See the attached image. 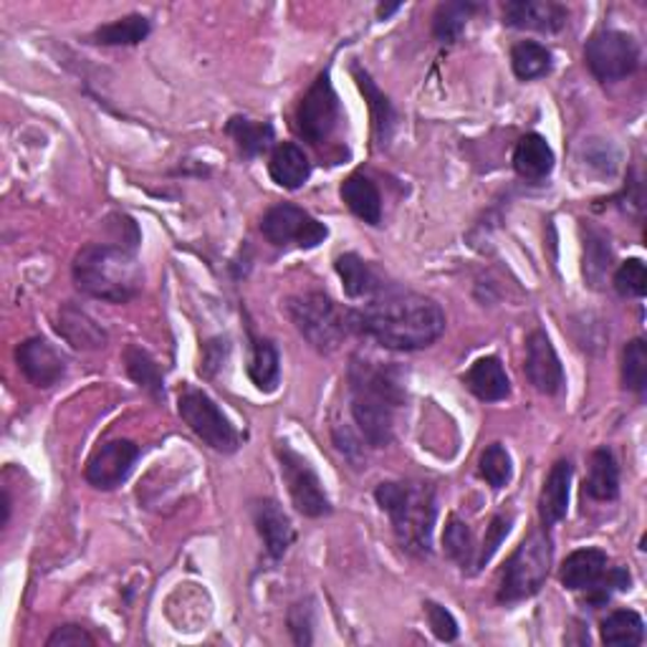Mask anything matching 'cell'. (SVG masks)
I'll use <instances>...</instances> for the list:
<instances>
[{
	"label": "cell",
	"instance_id": "cell-1",
	"mask_svg": "<svg viewBox=\"0 0 647 647\" xmlns=\"http://www.w3.org/2000/svg\"><path fill=\"white\" fill-rule=\"evenodd\" d=\"M352 330L398 352L425 349L445 332V314L438 301L413 291H384L365 309L349 311Z\"/></svg>",
	"mask_w": 647,
	"mask_h": 647
},
{
	"label": "cell",
	"instance_id": "cell-2",
	"mask_svg": "<svg viewBox=\"0 0 647 647\" xmlns=\"http://www.w3.org/2000/svg\"><path fill=\"white\" fill-rule=\"evenodd\" d=\"M79 291L109 304H127L142 291V266L132 248L112 243H89L71 266Z\"/></svg>",
	"mask_w": 647,
	"mask_h": 647
},
{
	"label": "cell",
	"instance_id": "cell-3",
	"mask_svg": "<svg viewBox=\"0 0 647 647\" xmlns=\"http://www.w3.org/2000/svg\"><path fill=\"white\" fill-rule=\"evenodd\" d=\"M352 415L375 448L392 443L394 410L405 402V384L384 367H362L349 375Z\"/></svg>",
	"mask_w": 647,
	"mask_h": 647
},
{
	"label": "cell",
	"instance_id": "cell-4",
	"mask_svg": "<svg viewBox=\"0 0 647 647\" xmlns=\"http://www.w3.org/2000/svg\"><path fill=\"white\" fill-rule=\"evenodd\" d=\"M375 499L390 516L402 549L413 551L417 557H427L433 549V528L435 516H438L433 486L388 481L377 486Z\"/></svg>",
	"mask_w": 647,
	"mask_h": 647
},
{
	"label": "cell",
	"instance_id": "cell-5",
	"mask_svg": "<svg viewBox=\"0 0 647 647\" xmlns=\"http://www.w3.org/2000/svg\"><path fill=\"white\" fill-rule=\"evenodd\" d=\"M286 311H289V319L301 337L316 352H324V355L339 349L344 337L352 332L347 311H342L322 291L299 293V297L286 301Z\"/></svg>",
	"mask_w": 647,
	"mask_h": 647
},
{
	"label": "cell",
	"instance_id": "cell-6",
	"mask_svg": "<svg viewBox=\"0 0 647 647\" xmlns=\"http://www.w3.org/2000/svg\"><path fill=\"white\" fill-rule=\"evenodd\" d=\"M551 567V542L544 532H532L511 554L499 587L501 602H521L542 590Z\"/></svg>",
	"mask_w": 647,
	"mask_h": 647
},
{
	"label": "cell",
	"instance_id": "cell-7",
	"mask_svg": "<svg viewBox=\"0 0 647 647\" xmlns=\"http://www.w3.org/2000/svg\"><path fill=\"white\" fill-rule=\"evenodd\" d=\"M180 417L188 423L192 433L198 435L200 440L217 453H235L241 445V435L231 425V420L223 415V410L215 405L213 400L208 398L203 390L185 388L180 392L178 402Z\"/></svg>",
	"mask_w": 647,
	"mask_h": 647
},
{
	"label": "cell",
	"instance_id": "cell-8",
	"mask_svg": "<svg viewBox=\"0 0 647 647\" xmlns=\"http://www.w3.org/2000/svg\"><path fill=\"white\" fill-rule=\"evenodd\" d=\"M584 62L600 81H620L640 66V46L622 31H600L587 41Z\"/></svg>",
	"mask_w": 647,
	"mask_h": 647
},
{
	"label": "cell",
	"instance_id": "cell-9",
	"mask_svg": "<svg viewBox=\"0 0 647 647\" xmlns=\"http://www.w3.org/2000/svg\"><path fill=\"white\" fill-rule=\"evenodd\" d=\"M342 122L339 97L332 87L330 74H319V79L311 83L306 97L301 99L297 112V130L301 137L314 147H322L337 132Z\"/></svg>",
	"mask_w": 647,
	"mask_h": 647
},
{
	"label": "cell",
	"instance_id": "cell-10",
	"mask_svg": "<svg viewBox=\"0 0 647 647\" xmlns=\"http://www.w3.org/2000/svg\"><path fill=\"white\" fill-rule=\"evenodd\" d=\"M276 456L281 460V476L286 486H289L291 501L299 514L309 518H322L330 514L332 503L324 493L322 478L316 476V470L311 468L309 460L283 443L276 448Z\"/></svg>",
	"mask_w": 647,
	"mask_h": 647
},
{
	"label": "cell",
	"instance_id": "cell-11",
	"mask_svg": "<svg viewBox=\"0 0 647 647\" xmlns=\"http://www.w3.org/2000/svg\"><path fill=\"white\" fill-rule=\"evenodd\" d=\"M260 233L266 235L268 243L279 248H316L330 235L324 223H319L314 215L291 203H281L268 210L264 221H260Z\"/></svg>",
	"mask_w": 647,
	"mask_h": 647
},
{
	"label": "cell",
	"instance_id": "cell-12",
	"mask_svg": "<svg viewBox=\"0 0 647 647\" xmlns=\"http://www.w3.org/2000/svg\"><path fill=\"white\" fill-rule=\"evenodd\" d=\"M137 458L140 448L132 440H109L102 448L94 450L83 476H87V481L94 486V489L112 491L116 486L127 481Z\"/></svg>",
	"mask_w": 647,
	"mask_h": 647
},
{
	"label": "cell",
	"instance_id": "cell-13",
	"mask_svg": "<svg viewBox=\"0 0 647 647\" xmlns=\"http://www.w3.org/2000/svg\"><path fill=\"white\" fill-rule=\"evenodd\" d=\"M15 362H19L23 377L31 384H36V388H54L66 375V359L62 357V352H56L54 344H48L41 337L19 344Z\"/></svg>",
	"mask_w": 647,
	"mask_h": 647
},
{
	"label": "cell",
	"instance_id": "cell-14",
	"mask_svg": "<svg viewBox=\"0 0 647 647\" xmlns=\"http://www.w3.org/2000/svg\"><path fill=\"white\" fill-rule=\"evenodd\" d=\"M524 372L542 394H559L565 388V369H561L557 349L542 330L526 339Z\"/></svg>",
	"mask_w": 647,
	"mask_h": 647
},
{
	"label": "cell",
	"instance_id": "cell-15",
	"mask_svg": "<svg viewBox=\"0 0 647 647\" xmlns=\"http://www.w3.org/2000/svg\"><path fill=\"white\" fill-rule=\"evenodd\" d=\"M569 19L567 8L554 0H511L503 5V23L511 29L557 33Z\"/></svg>",
	"mask_w": 647,
	"mask_h": 647
},
{
	"label": "cell",
	"instance_id": "cell-16",
	"mask_svg": "<svg viewBox=\"0 0 647 647\" xmlns=\"http://www.w3.org/2000/svg\"><path fill=\"white\" fill-rule=\"evenodd\" d=\"M254 521L260 539L266 544V551L274 559H281L293 542V526L286 511L271 499L258 501L254 506Z\"/></svg>",
	"mask_w": 647,
	"mask_h": 647
},
{
	"label": "cell",
	"instance_id": "cell-17",
	"mask_svg": "<svg viewBox=\"0 0 647 647\" xmlns=\"http://www.w3.org/2000/svg\"><path fill=\"white\" fill-rule=\"evenodd\" d=\"M569 489H571V464L569 460H557L546 476L542 499H539V516L544 528H551L567 516L569 509Z\"/></svg>",
	"mask_w": 647,
	"mask_h": 647
},
{
	"label": "cell",
	"instance_id": "cell-18",
	"mask_svg": "<svg viewBox=\"0 0 647 647\" xmlns=\"http://www.w3.org/2000/svg\"><path fill=\"white\" fill-rule=\"evenodd\" d=\"M337 274L344 283V293L349 299H367L372 301L375 297H380L388 289L380 279V274L375 271L372 266L367 264L365 258H359L357 254H344L337 258Z\"/></svg>",
	"mask_w": 647,
	"mask_h": 647
},
{
	"label": "cell",
	"instance_id": "cell-19",
	"mask_svg": "<svg viewBox=\"0 0 647 647\" xmlns=\"http://www.w3.org/2000/svg\"><path fill=\"white\" fill-rule=\"evenodd\" d=\"M468 390L483 402H501L509 398L511 382L506 369H503L499 357H483L468 369L466 375Z\"/></svg>",
	"mask_w": 647,
	"mask_h": 647
},
{
	"label": "cell",
	"instance_id": "cell-20",
	"mask_svg": "<svg viewBox=\"0 0 647 647\" xmlns=\"http://www.w3.org/2000/svg\"><path fill=\"white\" fill-rule=\"evenodd\" d=\"M342 200L367 225L382 223V196L367 175H349L342 182Z\"/></svg>",
	"mask_w": 647,
	"mask_h": 647
},
{
	"label": "cell",
	"instance_id": "cell-21",
	"mask_svg": "<svg viewBox=\"0 0 647 647\" xmlns=\"http://www.w3.org/2000/svg\"><path fill=\"white\" fill-rule=\"evenodd\" d=\"M268 172H271V180L281 185V188L299 190L311 178V163L304 155V149L291 145V142H283V145L274 149Z\"/></svg>",
	"mask_w": 647,
	"mask_h": 647
},
{
	"label": "cell",
	"instance_id": "cell-22",
	"mask_svg": "<svg viewBox=\"0 0 647 647\" xmlns=\"http://www.w3.org/2000/svg\"><path fill=\"white\" fill-rule=\"evenodd\" d=\"M604 569H607V554L602 549H579L569 554L565 565H561L559 579L567 590L579 592L592 587L604 575Z\"/></svg>",
	"mask_w": 647,
	"mask_h": 647
},
{
	"label": "cell",
	"instance_id": "cell-23",
	"mask_svg": "<svg viewBox=\"0 0 647 647\" xmlns=\"http://www.w3.org/2000/svg\"><path fill=\"white\" fill-rule=\"evenodd\" d=\"M514 170L524 180H544L554 170V149L542 134H526L514 149Z\"/></svg>",
	"mask_w": 647,
	"mask_h": 647
},
{
	"label": "cell",
	"instance_id": "cell-24",
	"mask_svg": "<svg viewBox=\"0 0 647 647\" xmlns=\"http://www.w3.org/2000/svg\"><path fill=\"white\" fill-rule=\"evenodd\" d=\"M58 332L77 349H99L107 344V332L102 326L87 311L77 309L74 304H66L62 314H58Z\"/></svg>",
	"mask_w": 647,
	"mask_h": 647
},
{
	"label": "cell",
	"instance_id": "cell-25",
	"mask_svg": "<svg viewBox=\"0 0 647 647\" xmlns=\"http://www.w3.org/2000/svg\"><path fill=\"white\" fill-rule=\"evenodd\" d=\"M584 491L594 501H615L620 495V468L610 448H600L592 453L590 476H587Z\"/></svg>",
	"mask_w": 647,
	"mask_h": 647
},
{
	"label": "cell",
	"instance_id": "cell-26",
	"mask_svg": "<svg viewBox=\"0 0 647 647\" xmlns=\"http://www.w3.org/2000/svg\"><path fill=\"white\" fill-rule=\"evenodd\" d=\"M600 635L604 645L637 647L645 640V622L633 610H615L602 620Z\"/></svg>",
	"mask_w": 647,
	"mask_h": 647
},
{
	"label": "cell",
	"instance_id": "cell-27",
	"mask_svg": "<svg viewBox=\"0 0 647 647\" xmlns=\"http://www.w3.org/2000/svg\"><path fill=\"white\" fill-rule=\"evenodd\" d=\"M248 375L260 392H274L281 380V359L279 352L268 339H254L250 347Z\"/></svg>",
	"mask_w": 647,
	"mask_h": 647
},
{
	"label": "cell",
	"instance_id": "cell-28",
	"mask_svg": "<svg viewBox=\"0 0 647 647\" xmlns=\"http://www.w3.org/2000/svg\"><path fill=\"white\" fill-rule=\"evenodd\" d=\"M225 132L231 134L235 147H238L246 157L264 155L274 142L271 124L246 120V116H233V120L228 122V127H225Z\"/></svg>",
	"mask_w": 647,
	"mask_h": 647
},
{
	"label": "cell",
	"instance_id": "cell-29",
	"mask_svg": "<svg viewBox=\"0 0 647 647\" xmlns=\"http://www.w3.org/2000/svg\"><path fill=\"white\" fill-rule=\"evenodd\" d=\"M478 11L476 3L470 0H453V3H440L433 19V33L443 44H453L466 31L470 15Z\"/></svg>",
	"mask_w": 647,
	"mask_h": 647
},
{
	"label": "cell",
	"instance_id": "cell-30",
	"mask_svg": "<svg viewBox=\"0 0 647 647\" xmlns=\"http://www.w3.org/2000/svg\"><path fill=\"white\" fill-rule=\"evenodd\" d=\"M511 66L521 81L542 79L551 71V52L536 41H521L511 48Z\"/></svg>",
	"mask_w": 647,
	"mask_h": 647
},
{
	"label": "cell",
	"instance_id": "cell-31",
	"mask_svg": "<svg viewBox=\"0 0 647 647\" xmlns=\"http://www.w3.org/2000/svg\"><path fill=\"white\" fill-rule=\"evenodd\" d=\"M149 36V21L145 15H127L107 26L97 29L91 41L102 46H137Z\"/></svg>",
	"mask_w": 647,
	"mask_h": 647
},
{
	"label": "cell",
	"instance_id": "cell-32",
	"mask_svg": "<svg viewBox=\"0 0 647 647\" xmlns=\"http://www.w3.org/2000/svg\"><path fill=\"white\" fill-rule=\"evenodd\" d=\"M355 79H357V87L362 89V94H365V99L369 102V109H372L377 140H380V145H384V142L390 140V132L394 127V120H398V114H394L390 99L384 97L382 91L375 87V81L369 79L367 71L355 69Z\"/></svg>",
	"mask_w": 647,
	"mask_h": 647
},
{
	"label": "cell",
	"instance_id": "cell-33",
	"mask_svg": "<svg viewBox=\"0 0 647 647\" xmlns=\"http://www.w3.org/2000/svg\"><path fill=\"white\" fill-rule=\"evenodd\" d=\"M124 365H127V375L142 390H147L153 398H165V377L145 349L127 347V352H124Z\"/></svg>",
	"mask_w": 647,
	"mask_h": 647
},
{
	"label": "cell",
	"instance_id": "cell-34",
	"mask_svg": "<svg viewBox=\"0 0 647 647\" xmlns=\"http://www.w3.org/2000/svg\"><path fill=\"white\" fill-rule=\"evenodd\" d=\"M610 266H612L610 243L604 241L600 233L590 231L584 241V279L590 281L594 289H600V283H604V276H607Z\"/></svg>",
	"mask_w": 647,
	"mask_h": 647
},
{
	"label": "cell",
	"instance_id": "cell-35",
	"mask_svg": "<svg viewBox=\"0 0 647 647\" xmlns=\"http://www.w3.org/2000/svg\"><path fill=\"white\" fill-rule=\"evenodd\" d=\"M443 549H445V557L458 561L464 569L473 565L476 546H473V534H470L468 524L453 516L443 532Z\"/></svg>",
	"mask_w": 647,
	"mask_h": 647
},
{
	"label": "cell",
	"instance_id": "cell-36",
	"mask_svg": "<svg viewBox=\"0 0 647 647\" xmlns=\"http://www.w3.org/2000/svg\"><path fill=\"white\" fill-rule=\"evenodd\" d=\"M478 470H481V478H486V483H489L491 489H503V486H509L511 476H514L511 456L501 443H493L481 453Z\"/></svg>",
	"mask_w": 647,
	"mask_h": 647
},
{
	"label": "cell",
	"instance_id": "cell-37",
	"mask_svg": "<svg viewBox=\"0 0 647 647\" xmlns=\"http://www.w3.org/2000/svg\"><path fill=\"white\" fill-rule=\"evenodd\" d=\"M622 382L627 390L645 392L647 388V344L633 339L622 355Z\"/></svg>",
	"mask_w": 647,
	"mask_h": 647
},
{
	"label": "cell",
	"instance_id": "cell-38",
	"mask_svg": "<svg viewBox=\"0 0 647 647\" xmlns=\"http://www.w3.org/2000/svg\"><path fill=\"white\" fill-rule=\"evenodd\" d=\"M615 289L620 297L640 299L647 291V268L640 258H629L617 268Z\"/></svg>",
	"mask_w": 647,
	"mask_h": 647
},
{
	"label": "cell",
	"instance_id": "cell-39",
	"mask_svg": "<svg viewBox=\"0 0 647 647\" xmlns=\"http://www.w3.org/2000/svg\"><path fill=\"white\" fill-rule=\"evenodd\" d=\"M511 524H514V518H511V516H503V514H501V516H493L491 526H489V532H486V539H483L481 551H478V557H476V561H473V565H476L478 569L489 565L493 554L499 551V546L503 544V539H506L509 532H511Z\"/></svg>",
	"mask_w": 647,
	"mask_h": 647
},
{
	"label": "cell",
	"instance_id": "cell-40",
	"mask_svg": "<svg viewBox=\"0 0 647 647\" xmlns=\"http://www.w3.org/2000/svg\"><path fill=\"white\" fill-rule=\"evenodd\" d=\"M425 612H427V622H431L433 635L438 637L443 643H453L458 637V622L450 615L448 610L443 607L438 602H425Z\"/></svg>",
	"mask_w": 647,
	"mask_h": 647
},
{
	"label": "cell",
	"instance_id": "cell-41",
	"mask_svg": "<svg viewBox=\"0 0 647 647\" xmlns=\"http://www.w3.org/2000/svg\"><path fill=\"white\" fill-rule=\"evenodd\" d=\"M94 643H97L94 637H91L83 627L64 625V627H58L52 637H48L46 647H81V645L91 647Z\"/></svg>",
	"mask_w": 647,
	"mask_h": 647
},
{
	"label": "cell",
	"instance_id": "cell-42",
	"mask_svg": "<svg viewBox=\"0 0 647 647\" xmlns=\"http://www.w3.org/2000/svg\"><path fill=\"white\" fill-rule=\"evenodd\" d=\"M289 625L293 629V640L299 645H309L311 643V607H304V604H297L289 615Z\"/></svg>",
	"mask_w": 647,
	"mask_h": 647
},
{
	"label": "cell",
	"instance_id": "cell-43",
	"mask_svg": "<svg viewBox=\"0 0 647 647\" xmlns=\"http://www.w3.org/2000/svg\"><path fill=\"white\" fill-rule=\"evenodd\" d=\"M394 11H400V3H392V5H380V11H377V15H380V19H388V15H392Z\"/></svg>",
	"mask_w": 647,
	"mask_h": 647
},
{
	"label": "cell",
	"instance_id": "cell-44",
	"mask_svg": "<svg viewBox=\"0 0 647 647\" xmlns=\"http://www.w3.org/2000/svg\"><path fill=\"white\" fill-rule=\"evenodd\" d=\"M8 518H11V495L3 493V526L8 524Z\"/></svg>",
	"mask_w": 647,
	"mask_h": 647
}]
</instances>
